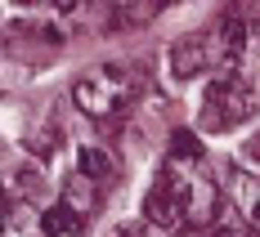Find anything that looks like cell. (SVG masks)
<instances>
[{"label":"cell","instance_id":"cell-12","mask_svg":"<svg viewBox=\"0 0 260 237\" xmlns=\"http://www.w3.org/2000/svg\"><path fill=\"white\" fill-rule=\"evenodd\" d=\"M108 237H153V228H148V224H139V219H126V224L108 228Z\"/></svg>","mask_w":260,"mask_h":237},{"label":"cell","instance_id":"cell-16","mask_svg":"<svg viewBox=\"0 0 260 237\" xmlns=\"http://www.w3.org/2000/svg\"><path fill=\"white\" fill-rule=\"evenodd\" d=\"M18 5H41V0H18ZM50 5H72V0H50Z\"/></svg>","mask_w":260,"mask_h":237},{"label":"cell","instance_id":"cell-7","mask_svg":"<svg viewBox=\"0 0 260 237\" xmlns=\"http://www.w3.org/2000/svg\"><path fill=\"white\" fill-rule=\"evenodd\" d=\"M81 219H85V215H77L68 202H58V206H50L36 224H41V233H45V237H77L81 233Z\"/></svg>","mask_w":260,"mask_h":237},{"label":"cell","instance_id":"cell-9","mask_svg":"<svg viewBox=\"0 0 260 237\" xmlns=\"http://www.w3.org/2000/svg\"><path fill=\"white\" fill-rule=\"evenodd\" d=\"M94 188H99V184H94V179H85V175L77 170V175L68 179V188H63V202H68L77 215H85L90 206H94Z\"/></svg>","mask_w":260,"mask_h":237},{"label":"cell","instance_id":"cell-1","mask_svg":"<svg viewBox=\"0 0 260 237\" xmlns=\"http://www.w3.org/2000/svg\"><path fill=\"white\" fill-rule=\"evenodd\" d=\"M144 215L157 228H202L220 219V192L211 179L198 175V166H166L153 179L148 197H144Z\"/></svg>","mask_w":260,"mask_h":237},{"label":"cell","instance_id":"cell-11","mask_svg":"<svg viewBox=\"0 0 260 237\" xmlns=\"http://www.w3.org/2000/svg\"><path fill=\"white\" fill-rule=\"evenodd\" d=\"M242 224H247V219H242V215H229V211H220V219H215V224H211V237H247V228H242Z\"/></svg>","mask_w":260,"mask_h":237},{"label":"cell","instance_id":"cell-14","mask_svg":"<svg viewBox=\"0 0 260 237\" xmlns=\"http://www.w3.org/2000/svg\"><path fill=\"white\" fill-rule=\"evenodd\" d=\"M238 5H242V18H256L260 14V0H238Z\"/></svg>","mask_w":260,"mask_h":237},{"label":"cell","instance_id":"cell-4","mask_svg":"<svg viewBox=\"0 0 260 237\" xmlns=\"http://www.w3.org/2000/svg\"><path fill=\"white\" fill-rule=\"evenodd\" d=\"M242 45H247V18H242V14H224V18L207 31L211 67L224 72V76H234V67L242 63Z\"/></svg>","mask_w":260,"mask_h":237},{"label":"cell","instance_id":"cell-15","mask_svg":"<svg viewBox=\"0 0 260 237\" xmlns=\"http://www.w3.org/2000/svg\"><path fill=\"white\" fill-rule=\"evenodd\" d=\"M108 5H112V9H130L135 0H108Z\"/></svg>","mask_w":260,"mask_h":237},{"label":"cell","instance_id":"cell-8","mask_svg":"<svg viewBox=\"0 0 260 237\" xmlns=\"http://www.w3.org/2000/svg\"><path fill=\"white\" fill-rule=\"evenodd\" d=\"M77 170L85 175V179H94V184H108V179L117 175V161H112V152H108V148H99V143H85V148H81Z\"/></svg>","mask_w":260,"mask_h":237},{"label":"cell","instance_id":"cell-2","mask_svg":"<svg viewBox=\"0 0 260 237\" xmlns=\"http://www.w3.org/2000/svg\"><path fill=\"white\" fill-rule=\"evenodd\" d=\"M256 112H260V94L251 81L220 76L215 85H207V99H202V130L229 134L238 121H251Z\"/></svg>","mask_w":260,"mask_h":237},{"label":"cell","instance_id":"cell-10","mask_svg":"<svg viewBox=\"0 0 260 237\" xmlns=\"http://www.w3.org/2000/svg\"><path fill=\"white\" fill-rule=\"evenodd\" d=\"M202 157H207L202 143H198L188 130H175V134H171V161H175V166H202Z\"/></svg>","mask_w":260,"mask_h":237},{"label":"cell","instance_id":"cell-13","mask_svg":"<svg viewBox=\"0 0 260 237\" xmlns=\"http://www.w3.org/2000/svg\"><path fill=\"white\" fill-rule=\"evenodd\" d=\"M242 157L251 161V166H260V134H251V139H247V148H242Z\"/></svg>","mask_w":260,"mask_h":237},{"label":"cell","instance_id":"cell-5","mask_svg":"<svg viewBox=\"0 0 260 237\" xmlns=\"http://www.w3.org/2000/svg\"><path fill=\"white\" fill-rule=\"evenodd\" d=\"M166 63H171V76H175V81H193L198 72H207V67H211L207 31H188V36H180V41H171Z\"/></svg>","mask_w":260,"mask_h":237},{"label":"cell","instance_id":"cell-3","mask_svg":"<svg viewBox=\"0 0 260 237\" xmlns=\"http://www.w3.org/2000/svg\"><path fill=\"white\" fill-rule=\"evenodd\" d=\"M130 94H135V85H130L126 67H94L72 85V99L85 116H112L130 103Z\"/></svg>","mask_w":260,"mask_h":237},{"label":"cell","instance_id":"cell-6","mask_svg":"<svg viewBox=\"0 0 260 237\" xmlns=\"http://www.w3.org/2000/svg\"><path fill=\"white\" fill-rule=\"evenodd\" d=\"M229 197H234V211L247 219V228L260 233V170H234L229 175Z\"/></svg>","mask_w":260,"mask_h":237}]
</instances>
